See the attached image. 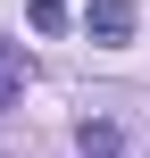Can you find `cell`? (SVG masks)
<instances>
[{
  "mask_svg": "<svg viewBox=\"0 0 150 158\" xmlns=\"http://www.w3.org/2000/svg\"><path fill=\"white\" fill-rule=\"evenodd\" d=\"M84 33H92V42H125V33H134V8H125V0H92V8H84Z\"/></svg>",
  "mask_w": 150,
  "mask_h": 158,
  "instance_id": "6da1fadb",
  "label": "cell"
},
{
  "mask_svg": "<svg viewBox=\"0 0 150 158\" xmlns=\"http://www.w3.org/2000/svg\"><path fill=\"white\" fill-rule=\"evenodd\" d=\"M84 158H117V125H84Z\"/></svg>",
  "mask_w": 150,
  "mask_h": 158,
  "instance_id": "7a4b0ae2",
  "label": "cell"
},
{
  "mask_svg": "<svg viewBox=\"0 0 150 158\" xmlns=\"http://www.w3.org/2000/svg\"><path fill=\"white\" fill-rule=\"evenodd\" d=\"M25 8H33V25H42V33H58V25H67V0H25Z\"/></svg>",
  "mask_w": 150,
  "mask_h": 158,
  "instance_id": "3957f363",
  "label": "cell"
},
{
  "mask_svg": "<svg viewBox=\"0 0 150 158\" xmlns=\"http://www.w3.org/2000/svg\"><path fill=\"white\" fill-rule=\"evenodd\" d=\"M0 108H8V83H0Z\"/></svg>",
  "mask_w": 150,
  "mask_h": 158,
  "instance_id": "277c9868",
  "label": "cell"
}]
</instances>
